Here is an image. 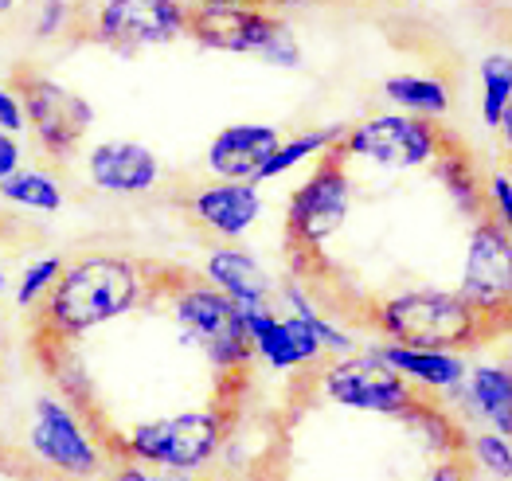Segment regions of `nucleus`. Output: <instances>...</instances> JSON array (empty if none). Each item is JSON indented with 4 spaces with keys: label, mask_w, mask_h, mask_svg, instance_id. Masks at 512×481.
<instances>
[{
    "label": "nucleus",
    "mask_w": 512,
    "mask_h": 481,
    "mask_svg": "<svg viewBox=\"0 0 512 481\" xmlns=\"http://www.w3.org/2000/svg\"><path fill=\"white\" fill-rule=\"evenodd\" d=\"M4 290H8V270L0 266V298H4Z\"/></svg>",
    "instance_id": "nucleus-37"
},
{
    "label": "nucleus",
    "mask_w": 512,
    "mask_h": 481,
    "mask_svg": "<svg viewBox=\"0 0 512 481\" xmlns=\"http://www.w3.org/2000/svg\"><path fill=\"white\" fill-rule=\"evenodd\" d=\"M20 4H24V0H0V20H8V16L20 8Z\"/></svg>",
    "instance_id": "nucleus-35"
},
{
    "label": "nucleus",
    "mask_w": 512,
    "mask_h": 481,
    "mask_svg": "<svg viewBox=\"0 0 512 481\" xmlns=\"http://www.w3.org/2000/svg\"><path fill=\"white\" fill-rule=\"evenodd\" d=\"M477 79H481V126H485V130H497L512 102V55L509 51L485 55L481 67H477Z\"/></svg>",
    "instance_id": "nucleus-24"
},
{
    "label": "nucleus",
    "mask_w": 512,
    "mask_h": 481,
    "mask_svg": "<svg viewBox=\"0 0 512 481\" xmlns=\"http://www.w3.org/2000/svg\"><path fill=\"white\" fill-rule=\"evenodd\" d=\"M258 59H262L266 67H282V71H298V67H301V59H305V55H301V44H298V36H294V28L286 24V28H282V32L274 36V44L266 47V51H262Z\"/></svg>",
    "instance_id": "nucleus-29"
},
{
    "label": "nucleus",
    "mask_w": 512,
    "mask_h": 481,
    "mask_svg": "<svg viewBox=\"0 0 512 481\" xmlns=\"http://www.w3.org/2000/svg\"><path fill=\"white\" fill-rule=\"evenodd\" d=\"M188 216L215 239L235 243L243 239L262 216V192L255 180H212L188 196Z\"/></svg>",
    "instance_id": "nucleus-15"
},
{
    "label": "nucleus",
    "mask_w": 512,
    "mask_h": 481,
    "mask_svg": "<svg viewBox=\"0 0 512 481\" xmlns=\"http://www.w3.org/2000/svg\"><path fill=\"white\" fill-rule=\"evenodd\" d=\"M231 431V415L227 411H176V415H161L149 423H137L118 454L129 462L153 466V470H204L215 454L223 450Z\"/></svg>",
    "instance_id": "nucleus-3"
},
{
    "label": "nucleus",
    "mask_w": 512,
    "mask_h": 481,
    "mask_svg": "<svg viewBox=\"0 0 512 481\" xmlns=\"http://www.w3.org/2000/svg\"><path fill=\"white\" fill-rule=\"evenodd\" d=\"M442 145H446V137L442 130H434V122L395 110V114H372V118L348 126L337 153L368 161L387 173H411V169L434 165Z\"/></svg>",
    "instance_id": "nucleus-6"
},
{
    "label": "nucleus",
    "mask_w": 512,
    "mask_h": 481,
    "mask_svg": "<svg viewBox=\"0 0 512 481\" xmlns=\"http://www.w3.org/2000/svg\"><path fill=\"white\" fill-rule=\"evenodd\" d=\"M278 141H282L278 126L239 122V126H227V130L215 133L204 165L215 180H255L258 169L266 165V157L278 149Z\"/></svg>",
    "instance_id": "nucleus-16"
},
{
    "label": "nucleus",
    "mask_w": 512,
    "mask_h": 481,
    "mask_svg": "<svg viewBox=\"0 0 512 481\" xmlns=\"http://www.w3.org/2000/svg\"><path fill=\"white\" fill-rule=\"evenodd\" d=\"M485 216L497 219L512 235V173L505 169H497L485 180Z\"/></svg>",
    "instance_id": "nucleus-28"
},
{
    "label": "nucleus",
    "mask_w": 512,
    "mask_h": 481,
    "mask_svg": "<svg viewBox=\"0 0 512 481\" xmlns=\"http://www.w3.org/2000/svg\"><path fill=\"white\" fill-rule=\"evenodd\" d=\"M161 176V157L141 141L110 137L86 153V180L106 196H145L161 184Z\"/></svg>",
    "instance_id": "nucleus-14"
},
{
    "label": "nucleus",
    "mask_w": 512,
    "mask_h": 481,
    "mask_svg": "<svg viewBox=\"0 0 512 481\" xmlns=\"http://www.w3.org/2000/svg\"><path fill=\"white\" fill-rule=\"evenodd\" d=\"M376 352L419 392H454L466 380V356L462 352L407 349V345H395V341L376 345Z\"/></svg>",
    "instance_id": "nucleus-19"
},
{
    "label": "nucleus",
    "mask_w": 512,
    "mask_h": 481,
    "mask_svg": "<svg viewBox=\"0 0 512 481\" xmlns=\"http://www.w3.org/2000/svg\"><path fill=\"white\" fill-rule=\"evenodd\" d=\"M28 446L43 466L67 474V478L90 481L102 470V450L90 435L83 419L75 415L71 403H63L59 395H40L32 403V419H28Z\"/></svg>",
    "instance_id": "nucleus-10"
},
{
    "label": "nucleus",
    "mask_w": 512,
    "mask_h": 481,
    "mask_svg": "<svg viewBox=\"0 0 512 481\" xmlns=\"http://www.w3.org/2000/svg\"><path fill=\"white\" fill-rule=\"evenodd\" d=\"M145 290L149 286L141 263L110 251H90L63 266L55 290L43 302V333H51V341L86 337L137 309Z\"/></svg>",
    "instance_id": "nucleus-1"
},
{
    "label": "nucleus",
    "mask_w": 512,
    "mask_h": 481,
    "mask_svg": "<svg viewBox=\"0 0 512 481\" xmlns=\"http://www.w3.org/2000/svg\"><path fill=\"white\" fill-rule=\"evenodd\" d=\"M79 24L94 44L133 55L188 36V8L180 0H94Z\"/></svg>",
    "instance_id": "nucleus-8"
},
{
    "label": "nucleus",
    "mask_w": 512,
    "mask_h": 481,
    "mask_svg": "<svg viewBox=\"0 0 512 481\" xmlns=\"http://www.w3.org/2000/svg\"><path fill=\"white\" fill-rule=\"evenodd\" d=\"M188 12H196V8H227V4H266V0H180Z\"/></svg>",
    "instance_id": "nucleus-33"
},
{
    "label": "nucleus",
    "mask_w": 512,
    "mask_h": 481,
    "mask_svg": "<svg viewBox=\"0 0 512 481\" xmlns=\"http://www.w3.org/2000/svg\"><path fill=\"white\" fill-rule=\"evenodd\" d=\"M434 173L438 180L446 184V192L454 196V204L466 212V216H485V184L477 180L473 173L470 157H462V153H454L450 149V141L442 145V153L434 157Z\"/></svg>",
    "instance_id": "nucleus-23"
},
{
    "label": "nucleus",
    "mask_w": 512,
    "mask_h": 481,
    "mask_svg": "<svg viewBox=\"0 0 512 481\" xmlns=\"http://www.w3.org/2000/svg\"><path fill=\"white\" fill-rule=\"evenodd\" d=\"M266 4H321V0H266Z\"/></svg>",
    "instance_id": "nucleus-36"
},
{
    "label": "nucleus",
    "mask_w": 512,
    "mask_h": 481,
    "mask_svg": "<svg viewBox=\"0 0 512 481\" xmlns=\"http://www.w3.org/2000/svg\"><path fill=\"white\" fill-rule=\"evenodd\" d=\"M0 200L12 204V208H24V212H43V216H55L63 204H67V192L59 184V176L47 173V169H16L0 184Z\"/></svg>",
    "instance_id": "nucleus-22"
},
{
    "label": "nucleus",
    "mask_w": 512,
    "mask_h": 481,
    "mask_svg": "<svg viewBox=\"0 0 512 481\" xmlns=\"http://www.w3.org/2000/svg\"><path fill=\"white\" fill-rule=\"evenodd\" d=\"M321 388H325V395L333 403H341V407L372 411V415H395V419L419 399V392L376 349L337 356L321 372Z\"/></svg>",
    "instance_id": "nucleus-9"
},
{
    "label": "nucleus",
    "mask_w": 512,
    "mask_h": 481,
    "mask_svg": "<svg viewBox=\"0 0 512 481\" xmlns=\"http://www.w3.org/2000/svg\"><path fill=\"white\" fill-rule=\"evenodd\" d=\"M376 329L407 349L462 352L493 333V321L450 290H403L376 306Z\"/></svg>",
    "instance_id": "nucleus-2"
},
{
    "label": "nucleus",
    "mask_w": 512,
    "mask_h": 481,
    "mask_svg": "<svg viewBox=\"0 0 512 481\" xmlns=\"http://www.w3.org/2000/svg\"><path fill=\"white\" fill-rule=\"evenodd\" d=\"M423 481H466V474H462V462H458V458H446V462H438Z\"/></svg>",
    "instance_id": "nucleus-32"
},
{
    "label": "nucleus",
    "mask_w": 512,
    "mask_h": 481,
    "mask_svg": "<svg viewBox=\"0 0 512 481\" xmlns=\"http://www.w3.org/2000/svg\"><path fill=\"white\" fill-rule=\"evenodd\" d=\"M348 212H352V180L344 169V157L337 149H329L290 196V208H286L290 247L301 255H317L344 227Z\"/></svg>",
    "instance_id": "nucleus-7"
},
{
    "label": "nucleus",
    "mask_w": 512,
    "mask_h": 481,
    "mask_svg": "<svg viewBox=\"0 0 512 481\" xmlns=\"http://www.w3.org/2000/svg\"><path fill=\"white\" fill-rule=\"evenodd\" d=\"M348 126H321V130H301L294 137H282L278 149L266 157V165L258 169L255 184H266V180H278V176L294 173L298 165L313 161V157H325L329 149L341 145V137Z\"/></svg>",
    "instance_id": "nucleus-21"
},
{
    "label": "nucleus",
    "mask_w": 512,
    "mask_h": 481,
    "mask_svg": "<svg viewBox=\"0 0 512 481\" xmlns=\"http://www.w3.org/2000/svg\"><path fill=\"white\" fill-rule=\"evenodd\" d=\"M450 395H458L470 407L473 419H481L489 431L512 438V368L509 364H473L466 380Z\"/></svg>",
    "instance_id": "nucleus-18"
},
{
    "label": "nucleus",
    "mask_w": 512,
    "mask_h": 481,
    "mask_svg": "<svg viewBox=\"0 0 512 481\" xmlns=\"http://www.w3.org/2000/svg\"><path fill=\"white\" fill-rule=\"evenodd\" d=\"M83 20V8L79 0H36V12H32V40L51 44V40H63L67 32H75Z\"/></svg>",
    "instance_id": "nucleus-26"
},
{
    "label": "nucleus",
    "mask_w": 512,
    "mask_h": 481,
    "mask_svg": "<svg viewBox=\"0 0 512 481\" xmlns=\"http://www.w3.org/2000/svg\"><path fill=\"white\" fill-rule=\"evenodd\" d=\"M243 325L251 333L255 356L262 364H270L274 372H298V368L325 360L317 333L298 313H278L274 306H251L243 309Z\"/></svg>",
    "instance_id": "nucleus-13"
},
{
    "label": "nucleus",
    "mask_w": 512,
    "mask_h": 481,
    "mask_svg": "<svg viewBox=\"0 0 512 481\" xmlns=\"http://www.w3.org/2000/svg\"><path fill=\"white\" fill-rule=\"evenodd\" d=\"M509 368H512V360H509Z\"/></svg>",
    "instance_id": "nucleus-38"
},
{
    "label": "nucleus",
    "mask_w": 512,
    "mask_h": 481,
    "mask_svg": "<svg viewBox=\"0 0 512 481\" xmlns=\"http://www.w3.org/2000/svg\"><path fill=\"white\" fill-rule=\"evenodd\" d=\"M63 266H67L63 255H40V259H32V263L24 266V270H20V278H16V309L43 306V302H47V294L55 290V282H59Z\"/></svg>",
    "instance_id": "nucleus-25"
},
{
    "label": "nucleus",
    "mask_w": 512,
    "mask_h": 481,
    "mask_svg": "<svg viewBox=\"0 0 512 481\" xmlns=\"http://www.w3.org/2000/svg\"><path fill=\"white\" fill-rule=\"evenodd\" d=\"M12 90L24 102V118H28V133L36 137L40 153L51 161H71L83 145V137L94 126V106L86 102L79 90L63 87L59 79L43 75L36 67H16L12 71Z\"/></svg>",
    "instance_id": "nucleus-5"
},
{
    "label": "nucleus",
    "mask_w": 512,
    "mask_h": 481,
    "mask_svg": "<svg viewBox=\"0 0 512 481\" xmlns=\"http://www.w3.org/2000/svg\"><path fill=\"white\" fill-rule=\"evenodd\" d=\"M0 133H28V118H24V102L20 94L12 90V83H0Z\"/></svg>",
    "instance_id": "nucleus-30"
},
{
    "label": "nucleus",
    "mask_w": 512,
    "mask_h": 481,
    "mask_svg": "<svg viewBox=\"0 0 512 481\" xmlns=\"http://www.w3.org/2000/svg\"><path fill=\"white\" fill-rule=\"evenodd\" d=\"M470 458L477 470H485L489 478L512 481V438L501 431H481L470 438Z\"/></svg>",
    "instance_id": "nucleus-27"
},
{
    "label": "nucleus",
    "mask_w": 512,
    "mask_h": 481,
    "mask_svg": "<svg viewBox=\"0 0 512 481\" xmlns=\"http://www.w3.org/2000/svg\"><path fill=\"white\" fill-rule=\"evenodd\" d=\"M24 165V149H20V137L12 133H0V184Z\"/></svg>",
    "instance_id": "nucleus-31"
},
{
    "label": "nucleus",
    "mask_w": 512,
    "mask_h": 481,
    "mask_svg": "<svg viewBox=\"0 0 512 481\" xmlns=\"http://www.w3.org/2000/svg\"><path fill=\"white\" fill-rule=\"evenodd\" d=\"M204 282L223 290L239 309L274 306L278 298V282L270 278V270L235 243H219L204 255Z\"/></svg>",
    "instance_id": "nucleus-17"
},
{
    "label": "nucleus",
    "mask_w": 512,
    "mask_h": 481,
    "mask_svg": "<svg viewBox=\"0 0 512 481\" xmlns=\"http://www.w3.org/2000/svg\"><path fill=\"white\" fill-rule=\"evenodd\" d=\"M501 141H505V149H509V157H512V102H509V110H505V118H501Z\"/></svg>",
    "instance_id": "nucleus-34"
},
{
    "label": "nucleus",
    "mask_w": 512,
    "mask_h": 481,
    "mask_svg": "<svg viewBox=\"0 0 512 481\" xmlns=\"http://www.w3.org/2000/svg\"><path fill=\"white\" fill-rule=\"evenodd\" d=\"M458 294L489 321L512 309V235L489 216H477L466 239V263Z\"/></svg>",
    "instance_id": "nucleus-11"
},
{
    "label": "nucleus",
    "mask_w": 512,
    "mask_h": 481,
    "mask_svg": "<svg viewBox=\"0 0 512 481\" xmlns=\"http://www.w3.org/2000/svg\"><path fill=\"white\" fill-rule=\"evenodd\" d=\"M384 98L391 106H399L403 114H415V118H427L438 122L450 114V87L438 79V75H391L384 79Z\"/></svg>",
    "instance_id": "nucleus-20"
},
{
    "label": "nucleus",
    "mask_w": 512,
    "mask_h": 481,
    "mask_svg": "<svg viewBox=\"0 0 512 481\" xmlns=\"http://www.w3.org/2000/svg\"><path fill=\"white\" fill-rule=\"evenodd\" d=\"M172 317L196 349L212 360L219 372H243L255 360L251 333L243 325V309L235 306L212 282H188L172 290Z\"/></svg>",
    "instance_id": "nucleus-4"
},
{
    "label": "nucleus",
    "mask_w": 512,
    "mask_h": 481,
    "mask_svg": "<svg viewBox=\"0 0 512 481\" xmlns=\"http://www.w3.org/2000/svg\"><path fill=\"white\" fill-rule=\"evenodd\" d=\"M286 28L278 12L266 4H227V8H196L188 12V36L208 51L223 55H262L274 36Z\"/></svg>",
    "instance_id": "nucleus-12"
}]
</instances>
